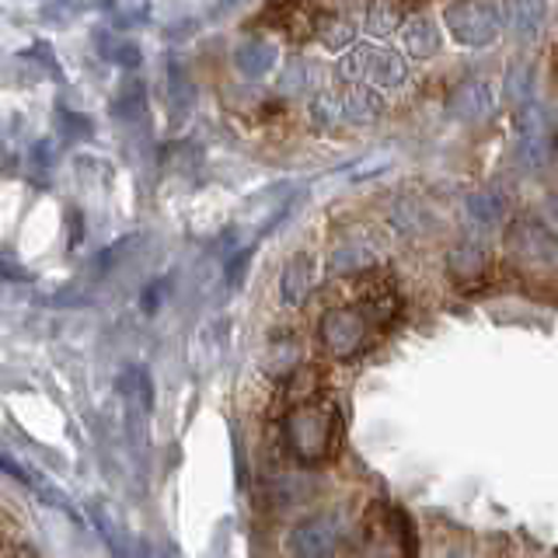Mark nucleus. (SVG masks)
<instances>
[{
  "instance_id": "f257e3e1",
  "label": "nucleus",
  "mask_w": 558,
  "mask_h": 558,
  "mask_svg": "<svg viewBox=\"0 0 558 558\" xmlns=\"http://www.w3.org/2000/svg\"><path fill=\"white\" fill-rule=\"evenodd\" d=\"M342 440V415L331 398H311L287 409L283 415V444L301 464H322L336 453Z\"/></svg>"
},
{
  "instance_id": "f03ea898",
  "label": "nucleus",
  "mask_w": 558,
  "mask_h": 558,
  "mask_svg": "<svg viewBox=\"0 0 558 558\" xmlns=\"http://www.w3.org/2000/svg\"><path fill=\"white\" fill-rule=\"evenodd\" d=\"M360 558H418L415 527L395 502H371L360 527Z\"/></svg>"
},
{
  "instance_id": "7ed1b4c3",
  "label": "nucleus",
  "mask_w": 558,
  "mask_h": 558,
  "mask_svg": "<svg viewBox=\"0 0 558 558\" xmlns=\"http://www.w3.org/2000/svg\"><path fill=\"white\" fill-rule=\"evenodd\" d=\"M339 74L345 84H374V87H401L409 77L405 60L395 49L377 46H349L339 60Z\"/></svg>"
},
{
  "instance_id": "20e7f679",
  "label": "nucleus",
  "mask_w": 558,
  "mask_h": 558,
  "mask_svg": "<svg viewBox=\"0 0 558 558\" xmlns=\"http://www.w3.org/2000/svg\"><path fill=\"white\" fill-rule=\"evenodd\" d=\"M444 22H447L450 39L468 49L493 46L502 32V17L496 4H488V0H453L444 11Z\"/></svg>"
},
{
  "instance_id": "39448f33",
  "label": "nucleus",
  "mask_w": 558,
  "mask_h": 558,
  "mask_svg": "<svg viewBox=\"0 0 558 558\" xmlns=\"http://www.w3.org/2000/svg\"><path fill=\"white\" fill-rule=\"evenodd\" d=\"M506 248L513 262L527 272H558V238L534 217H520L510 223Z\"/></svg>"
},
{
  "instance_id": "423d86ee",
  "label": "nucleus",
  "mask_w": 558,
  "mask_h": 558,
  "mask_svg": "<svg viewBox=\"0 0 558 558\" xmlns=\"http://www.w3.org/2000/svg\"><path fill=\"white\" fill-rule=\"evenodd\" d=\"M318 336L322 345L328 349V356L353 360L366 345V336H371V318L363 314V307H331L322 314Z\"/></svg>"
},
{
  "instance_id": "0eeeda50",
  "label": "nucleus",
  "mask_w": 558,
  "mask_h": 558,
  "mask_svg": "<svg viewBox=\"0 0 558 558\" xmlns=\"http://www.w3.org/2000/svg\"><path fill=\"white\" fill-rule=\"evenodd\" d=\"M339 517L336 513H314L301 520L287 537V551L293 558H331L339 548Z\"/></svg>"
},
{
  "instance_id": "6e6552de",
  "label": "nucleus",
  "mask_w": 558,
  "mask_h": 558,
  "mask_svg": "<svg viewBox=\"0 0 558 558\" xmlns=\"http://www.w3.org/2000/svg\"><path fill=\"white\" fill-rule=\"evenodd\" d=\"M517 157L527 171H541L551 165V126L537 105H523L517 119Z\"/></svg>"
},
{
  "instance_id": "1a4fd4ad",
  "label": "nucleus",
  "mask_w": 558,
  "mask_h": 558,
  "mask_svg": "<svg viewBox=\"0 0 558 558\" xmlns=\"http://www.w3.org/2000/svg\"><path fill=\"white\" fill-rule=\"evenodd\" d=\"M493 109H496L493 92H488V84L478 77L461 81L447 98V112L458 122H471V126H475V122H485L488 116H493Z\"/></svg>"
},
{
  "instance_id": "9d476101",
  "label": "nucleus",
  "mask_w": 558,
  "mask_h": 558,
  "mask_svg": "<svg viewBox=\"0 0 558 558\" xmlns=\"http://www.w3.org/2000/svg\"><path fill=\"white\" fill-rule=\"evenodd\" d=\"M339 101H342V122H353V126L377 122L384 112V101L371 84H349L339 95Z\"/></svg>"
},
{
  "instance_id": "9b49d317",
  "label": "nucleus",
  "mask_w": 558,
  "mask_h": 558,
  "mask_svg": "<svg viewBox=\"0 0 558 558\" xmlns=\"http://www.w3.org/2000/svg\"><path fill=\"white\" fill-rule=\"evenodd\" d=\"M447 272L458 279V283H478L488 272V252L478 241H461L458 248L447 255Z\"/></svg>"
},
{
  "instance_id": "f8f14e48",
  "label": "nucleus",
  "mask_w": 558,
  "mask_h": 558,
  "mask_svg": "<svg viewBox=\"0 0 558 558\" xmlns=\"http://www.w3.org/2000/svg\"><path fill=\"white\" fill-rule=\"evenodd\" d=\"M311 287H314V262H311V255H293L283 266V276H279V293H283V301L290 307H301L311 296Z\"/></svg>"
},
{
  "instance_id": "ddd939ff",
  "label": "nucleus",
  "mask_w": 558,
  "mask_h": 558,
  "mask_svg": "<svg viewBox=\"0 0 558 558\" xmlns=\"http://www.w3.org/2000/svg\"><path fill=\"white\" fill-rule=\"evenodd\" d=\"M548 17V0H506V22L517 39H534Z\"/></svg>"
},
{
  "instance_id": "4468645a",
  "label": "nucleus",
  "mask_w": 558,
  "mask_h": 558,
  "mask_svg": "<svg viewBox=\"0 0 558 558\" xmlns=\"http://www.w3.org/2000/svg\"><path fill=\"white\" fill-rule=\"evenodd\" d=\"M276 46L266 43V39H244L238 49H234V66L241 70L244 77H266L269 70L276 66Z\"/></svg>"
},
{
  "instance_id": "2eb2a0df",
  "label": "nucleus",
  "mask_w": 558,
  "mask_h": 558,
  "mask_svg": "<svg viewBox=\"0 0 558 558\" xmlns=\"http://www.w3.org/2000/svg\"><path fill=\"white\" fill-rule=\"evenodd\" d=\"M464 214L475 227H496L506 217V199L496 189H478L464 199Z\"/></svg>"
},
{
  "instance_id": "dca6fc26",
  "label": "nucleus",
  "mask_w": 558,
  "mask_h": 558,
  "mask_svg": "<svg viewBox=\"0 0 558 558\" xmlns=\"http://www.w3.org/2000/svg\"><path fill=\"white\" fill-rule=\"evenodd\" d=\"M401 43H405V49L412 52V57H418V60L436 57V52H440V28H436V22H429L426 14H418V17H412V22L405 25Z\"/></svg>"
},
{
  "instance_id": "f3484780",
  "label": "nucleus",
  "mask_w": 558,
  "mask_h": 558,
  "mask_svg": "<svg viewBox=\"0 0 558 558\" xmlns=\"http://www.w3.org/2000/svg\"><path fill=\"white\" fill-rule=\"evenodd\" d=\"M405 22V8H401V0H371L366 4V32L377 35V39H388L395 35Z\"/></svg>"
},
{
  "instance_id": "a211bd4d",
  "label": "nucleus",
  "mask_w": 558,
  "mask_h": 558,
  "mask_svg": "<svg viewBox=\"0 0 558 558\" xmlns=\"http://www.w3.org/2000/svg\"><path fill=\"white\" fill-rule=\"evenodd\" d=\"M0 475H8V478H14V482H22V485H28L32 488V493H39L46 502H57L60 506V510H70V502L57 493V488H52V485H43L39 482V475H35V471H28L22 461H14V458H8V453L4 450H0Z\"/></svg>"
},
{
  "instance_id": "6ab92c4d",
  "label": "nucleus",
  "mask_w": 558,
  "mask_h": 558,
  "mask_svg": "<svg viewBox=\"0 0 558 558\" xmlns=\"http://www.w3.org/2000/svg\"><path fill=\"white\" fill-rule=\"evenodd\" d=\"M314 35L331 49V52H339V49H349L356 43V28L353 22H345V17L339 14H318V22H314Z\"/></svg>"
},
{
  "instance_id": "aec40b11",
  "label": "nucleus",
  "mask_w": 558,
  "mask_h": 558,
  "mask_svg": "<svg viewBox=\"0 0 558 558\" xmlns=\"http://www.w3.org/2000/svg\"><path fill=\"white\" fill-rule=\"evenodd\" d=\"M502 92H506V101L517 105V109H523V105H531V101H534V66H531L527 60L513 63L510 70H506Z\"/></svg>"
},
{
  "instance_id": "412c9836",
  "label": "nucleus",
  "mask_w": 558,
  "mask_h": 558,
  "mask_svg": "<svg viewBox=\"0 0 558 558\" xmlns=\"http://www.w3.org/2000/svg\"><path fill=\"white\" fill-rule=\"evenodd\" d=\"M318 388H322V374L314 371V366H296L283 380V401L293 409V405H301V401L318 398Z\"/></svg>"
},
{
  "instance_id": "4be33fe9",
  "label": "nucleus",
  "mask_w": 558,
  "mask_h": 558,
  "mask_svg": "<svg viewBox=\"0 0 558 558\" xmlns=\"http://www.w3.org/2000/svg\"><path fill=\"white\" fill-rule=\"evenodd\" d=\"M331 272H366L374 266V252L366 248V244H342V248L328 258Z\"/></svg>"
},
{
  "instance_id": "5701e85b",
  "label": "nucleus",
  "mask_w": 558,
  "mask_h": 558,
  "mask_svg": "<svg viewBox=\"0 0 558 558\" xmlns=\"http://www.w3.org/2000/svg\"><path fill=\"white\" fill-rule=\"evenodd\" d=\"M311 119L318 130H336L342 122V101L336 92H318L311 98Z\"/></svg>"
},
{
  "instance_id": "b1692460",
  "label": "nucleus",
  "mask_w": 558,
  "mask_h": 558,
  "mask_svg": "<svg viewBox=\"0 0 558 558\" xmlns=\"http://www.w3.org/2000/svg\"><path fill=\"white\" fill-rule=\"evenodd\" d=\"M92 520H95V527L101 531V541L109 545V551L116 558H133V551L126 548V537H122V531H119V523L109 513H101V506H92Z\"/></svg>"
},
{
  "instance_id": "393cba45",
  "label": "nucleus",
  "mask_w": 558,
  "mask_h": 558,
  "mask_svg": "<svg viewBox=\"0 0 558 558\" xmlns=\"http://www.w3.org/2000/svg\"><path fill=\"white\" fill-rule=\"evenodd\" d=\"M311 74H314V63H307V60L296 57V60L287 66L283 81H279V87H283V95H304L307 87H311Z\"/></svg>"
},
{
  "instance_id": "a878e982",
  "label": "nucleus",
  "mask_w": 558,
  "mask_h": 558,
  "mask_svg": "<svg viewBox=\"0 0 558 558\" xmlns=\"http://www.w3.org/2000/svg\"><path fill=\"white\" fill-rule=\"evenodd\" d=\"M171 105H174V116H185L189 109H192V84H189V77L182 74V66L179 63H171Z\"/></svg>"
},
{
  "instance_id": "bb28decb",
  "label": "nucleus",
  "mask_w": 558,
  "mask_h": 558,
  "mask_svg": "<svg viewBox=\"0 0 558 558\" xmlns=\"http://www.w3.org/2000/svg\"><path fill=\"white\" fill-rule=\"evenodd\" d=\"M101 57L130 70V66H140V46L136 43H116V46H105Z\"/></svg>"
},
{
  "instance_id": "cd10ccee",
  "label": "nucleus",
  "mask_w": 558,
  "mask_h": 558,
  "mask_svg": "<svg viewBox=\"0 0 558 558\" xmlns=\"http://www.w3.org/2000/svg\"><path fill=\"white\" fill-rule=\"evenodd\" d=\"M57 119H60V133H63L66 140H81V136L92 133V122H87L84 116H74V112L60 109Z\"/></svg>"
},
{
  "instance_id": "c85d7f7f",
  "label": "nucleus",
  "mask_w": 558,
  "mask_h": 558,
  "mask_svg": "<svg viewBox=\"0 0 558 558\" xmlns=\"http://www.w3.org/2000/svg\"><path fill=\"white\" fill-rule=\"evenodd\" d=\"M252 252H255V248H244V252H238L231 262H227V283H231V287H238L241 279H244V269H248Z\"/></svg>"
},
{
  "instance_id": "c756f323",
  "label": "nucleus",
  "mask_w": 558,
  "mask_h": 558,
  "mask_svg": "<svg viewBox=\"0 0 558 558\" xmlns=\"http://www.w3.org/2000/svg\"><path fill=\"white\" fill-rule=\"evenodd\" d=\"M231 4H238V0H220V4H217V11H227V8H231Z\"/></svg>"
},
{
  "instance_id": "7c9ffc66",
  "label": "nucleus",
  "mask_w": 558,
  "mask_h": 558,
  "mask_svg": "<svg viewBox=\"0 0 558 558\" xmlns=\"http://www.w3.org/2000/svg\"><path fill=\"white\" fill-rule=\"evenodd\" d=\"M447 558H468V555H458V551H453V555H447Z\"/></svg>"
},
{
  "instance_id": "2f4dec72",
  "label": "nucleus",
  "mask_w": 558,
  "mask_h": 558,
  "mask_svg": "<svg viewBox=\"0 0 558 558\" xmlns=\"http://www.w3.org/2000/svg\"><path fill=\"white\" fill-rule=\"evenodd\" d=\"M0 534H4V531H0Z\"/></svg>"
}]
</instances>
